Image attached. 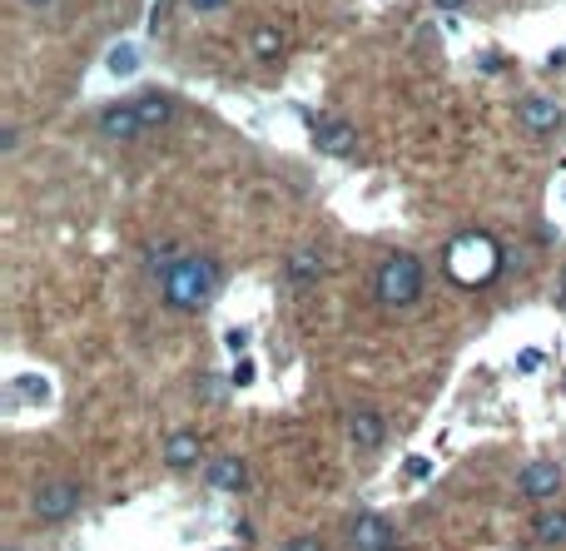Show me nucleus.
I'll use <instances>...</instances> for the list:
<instances>
[{"mask_svg": "<svg viewBox=\"0 0 566 551\" xmlns=\"http://www.w3.org/2000/svg\"><path fill=\"white\" fill-rule=\"evenodd\" d=\"M219 293V264L209 254H184L169 274L159 278V298L174 308V313H199L209 308Z\"/></svg>", "mask_w": 566, "mask_h": 551, "instance_id": "f257e3e1", "label": "nucleus"}, {"mask_svg": "<svg viewBox=\"0 0 566 551\" xmlns=\"http://www.w3.org/2000/svg\"><path fill=\"white\" fill-rule=\"evenodd\" d=\"M502 269V249L487 239V234H462L447 244V274L457 278L462 288H482L492 283Z\"/></svg>", "mask_w": 566, "mask_h": 551, "instance_id": "f03ea898", "label": "nucleus"}, {"mask_svg": "<svg viewBox=\"0 0 566 551\" xmlns=\"http://www.w3.org/2000/svg\"><path fill=\"white\" fill-rule=\"evenodd\" d=\"M373 288H378V303L383 308H413L423 298V259L418 254H388L378 264Z\"/></svg>", "mask_w": 566, "mask_h": 551, "instance_id": "7ed1b4c3", "label": "nucleus"}, {"mask_svg": "<svg viewBox=\"0 0 566 551\" xmlns=\"http://www.w3.org/2000/svg\"><path fill=\"white\" fill-rule=\"evenodd\" d=\"M80 502H85V487H80L75 477L40 482V487H35V497H30V507H35V517H40V522H70V517L80 512Z\"/></svg>", "mask_w": 566, "mask_h": 551, "instance_id": "20e7f679", "label": "nucleus"}, {"mask_svg": "<svg viewBox=\"0 0 566 551\" xmlns=\"http://www.w3.org/2000/svg\"><path fill=\"white\" fill-rule=\"evenodd\" d=\"M348 542H353V551H398V527L378 512H363V517H353Z\"/></svg>", "mask_w": 566, "mask_h": 551, "instance_id": "39448f33", "label": "nucleus"}, {"mask_svg": "<svg viewBox=\"0 0 566 551\" xmlns=\"http://www.w3.org/2000/svg\"><path fill=\"white\" fill-rule=\"evenodd\" d=\"M95 125H100V135L110 139V144H135V139H144V125H140V110H135V100L105 105Z\"/></svg>", "mask_w": 566, "mask_h": 551, "instance_id": "423d86ee", "label": "nucleus"}, {"mask_svg": "<svg viewBox=\"0 0 566 551\" xmlns=\"http://www.w3.org/2000/svg\"><path fill=\"white\" fill-rule=\"evenodd\" d=\"M562 105L557 100H547V95H532V100H522L517 105V125L527 130V135H557L562 130Z\"/></svg>", "mask_w": 566, "mask_h": 551, "instance_id": "0eeeda50", "label": "nucleus"}, {"mask_svg": "<svg viewBox=\"0 0 566 551\" xmlns=\"http://www.w3.org/2000/svg\"><path fill=\"white\" fill-rule=\"evenodd\" d=\"M517 487H522V497H532V502H557V492H562V467H557V462H527L522 477H517Z\"/></svg>", "mask_w": 566, "mask_h": 551, "instance_id": "6e6552de", "label": "nucleus"}, {"mask_svg": "<svg viewBox=\"0 0 566 551\" xmlns=\"http://www.w3.org/2000/svg\"><path fill=\"white\" fill-rule=\"evenodd\" d=\"M313 144H318L323 154H353V149H358V130H353L348 120L328 115V120L313 125Z\"/></svg>", "mask_w": 566, "mask_h": 551, "instance_id": "1a4fd4ad", "label": "nucleus"}, {"mask_svg": "<svg viewBox=\"0 0 566 551\" xmlns=\"http://www.w3.org/2000/svg\"><path fill=\"white\" fill-rule=\"evenodd\" d=\"M323 269H328V264H323V249H318V244H303V249H293V254H288V264H283V274H288V283H293V288H308V283H318V278H323Z\"/></svg>", "mask_w": 566, "mask_h": 551, "instance_id": "9d476101", "label": "nucleus"}, {"mask_svg": "<svg viewBox=\"0 0 566 551\" xmlns=\"http://www.w3.org/2000/svg\"><path fill=\"white\" fill-rule=\"evenodd\" d=\"M283 50H288V45H283V30L274 20H259V25L249 30V55H254L259 65H279Z\"/></svg>", "mask_w": 566, "mask_h": 551, "instance_id": "9b49d317", "label": "nucleus"}, {"mask_svg": "<svg viewBox=\"0 0 566 551\" xmlns=\"http://www.w3.org/2000/svg\"><path fill=\"white\" fill-rule=\"evenodd\" d=\"M199 457H204V442H199V432H169V442H164V462H169L174 472H189V467H199Z\"/></svg>", "mask_w": 566, "mask_h": 551, "instance_id": "f8f14e48", "label": "nucleus"}, {"mask_svg": "<svg viewBox=\"0 0 566 551\" xmlns=\"http://www.w3.org/2000/svg\"><path fill=\"white\" fill-rule=\"evenodd\" d=\"M204 482H209L214 492H244V487H249V467H244L239 457H214L209 472H204Z\"/></svg>", "mask_w": 566, "mask_h": 551, "instance_id": "ddd939ff", "label": "nucleus"}, {"mask_svg": "<svg viewBox=\"0 0 566 551\" xmlns=\"http://www.w3.org/2000/svg\"><path fill=\"white\" fill-rule=\"evenodd\" d=\"M383 417L373 413V408H353V417H348V437H353V447H363V452H378L383 447Z\"/></svg>", "mask_w": 566, "mask_h": 551, "instance_id": "4468645a", "label": "nucleus"}, {"mask_svg": "<svg viewBox=\"0 0 566 551\" xmlns=\"http://www.w3.org/2000/svg\"><path fill=\"white\" fill-rule=\"evenodd\" d=\"M135 110H140L144 135H154V130H164V125L174 120V100H169L164 90H149V95H140V100H135Z\"/></svg>", "mask_w": 566, "mask_h": 551, "instance_id": "2eb2a0df", "label": "nucleus"}, {"mask_svg": "<svg viewBox=\"0 0 566 551\" xmlns=\"http://www.w3.org/2000/svg\"><path fill=\"white\" fill-rule=\"evenodd\" d=\"M532 537H537V547L566 551V512H542V517L532 522Z\"/></svg>", "mask_w": 566, "mask_h": 551, "instance_id": "dca6fc26", "label": "nucleus"}, {"mask_svg": "<svg viewBox=\"0 0 566 551\" xmlns=\"http://www.w3.org/2000/svg\"><path fill=\"white\" fill-rule=\"evenodd\" d=\"M110 70H115V75H135V70H140V55H135L130 45H115V50H110Z\"/></svg>", "mask_w": 566, "mask_h": 551, "instance_id": "f3484780", "label": "nucleus"}, {"mask_svg": "<svg viewBox=\"0 0 566 551\" xmlns=\"http://www.w3.org/2000/svg\"><path fill=\"white\" fill-rule=\"evenodd\" d=\"M10 393H20V398H35V403H40V398H45V378H15V388H10Z\"/></svg>", "mask_w": 566, "mask_h": 551, "instance_id": "a211bd4d", "label": "nucleus"}, {"mask_svg": "<svg viewBox=\"0 0 566 551\" xmlns=\"http://www.w3.org/2000/svg\"><path fill=\"white\" fill-rule=\"evenodd\" d=\"M184 10H194V15H219V10H229V0H184Z\"/></svg>", "mask_w": 566, "mask_h": 551, "instance_id": "6ab92c4d", "label": "nucleus"}, {"mask_svg": "<svg viewBox=\"0 0 566 551\" xmlns=\"http://www.w3.org/2000/svg\"><path fill=\"white\" fill-rule=\"evenodd\" d=\"M279 551H323V537H293V542H279Z\"/></svg>", "mask_w": 566, "mask_h": 551, "instance_id": "aec40b11", "label": "nucleus"}, {"mask_svg": "<svg viewBox=\"0 0 566 551\" xmlns=\"http://www.w3.org/2000/svg\"><path fill=\"white\" fill-rule=\"evenodd\" d=\"M0 149L15 154V149H20V130H5V135H0Z\"/></svg>", "mask_w": 566, "mask_h": 551, "instance_id": "412c9836", "label": "nucleus"}, {"mask_svg": "<svg viewBox=\"0 0 566 551\" xmlns=\"http://www.w3.org/2000/svg\"><path fill=\"white\" fill-rule=\"evenodd\" d=\"M249 378H254V363H239V368H234V383H239V388H244V383H249Z\"/></svg>", "mask_w": 566, "mask_h": 551, "instance_id": "4be33fe9", "label": "nucleus"}, {"mask_svg": "<svg viewBox=\"0 0 566 551\" xmlns=\"http://www.w3.org/2000/svg\"><path fill=\"white\" fill-rule=\"evenodd\" d=\"M437 10H462V5H472V0H432Z\"/></svg>", "mask_w": 566, "mask_h": 551, "instance_id": "5701e85b", "label": "nucleus"}, {"mask_svg": "<svg viewBox=\"0 0 566 551\" xmlns=\"http://www.w3.org/2000/svg\"><path fill=\"white\" fill-rule=\"evenodd\" d=\"M25 5H30V10H55L60 0H25Z\"/></svg>", "mask_w": 566, "mask_h": 551, "instance_id": "b1692460", "label": "nucleus"}, {"mask_svg": "<svg viewBox=\"0 0 566 551\" xmlns=\"http://www.w3.org/2000/svg\"><path fill=\"white\" fill-rule=\"evenodd\" d=\"M5 551H25V547H5Z\"/></svg>", "mask_w": 566, "mask_h": 551, "instance_id": "393cba45", "label": "nucleus"}, {"mask_svg": "<svg viewBox=\"0 0 566 551\" xmlns=\"http://www.w3.org/2000/svg\"><path fill=\"white\" fill-rule=\"evenodd\" d=\"M562 293H566V278H562Z\"/></svg>", "mask_w": 566, "mask_h": 551, "instance_id": "a878e982", "label": "nucleus"}]
</instances>
